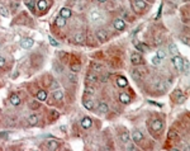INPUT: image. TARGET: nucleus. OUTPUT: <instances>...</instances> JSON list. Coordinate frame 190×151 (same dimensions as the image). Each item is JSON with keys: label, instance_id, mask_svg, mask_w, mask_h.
Returning a JSON list of instances; mask_svg holds the SVG:
<instances>
[{"label": "nucleus", "instance_id": "nucleus-10", "mask_svg": "<svg viewBox=\"0 0 190 151\" xmlns=\"http://www.w3.org/2000/svg\"><path fill=\"white\" fill-rule=\"evenodd\" d=\"M91 124H93V122H91V119L89 117H84L82 118V121H81V127L82 128H90Z\"/></svg>", "mask_w": 190, "mask_h": 151}, {"label": "nucleus", "instance_id": "nucleus-19", "mask_svg": "<svg viewBox=\"0 0 190 151\" xmlns=\"http://www.w3.org/2000/svg\"><path fill=\"white\" fill-rule=\"evenodd\" d=\"M53 98H55L56 100H62V98H64L62 90H56V92L53 93Z\"/></svg>", "mask_w": 190, "mask_h": 151}, {"label": "nucleus", "instance_id": "nucleus-30", "mask_svg": "<svg viewBox=\"0 0 190 151\" xmlns=\"http://www.w3.org/2000/svg\"><path fill=\"white\" fill-rule=\"evenodd\" d=\"M176 137H177V132L171 129V131L168 132V138H176Z\"/></svg>", "mask_w": 190, "mask_h": 151}, {"label": "nucleus", "instance_id": "nucleus-6", "mask_svg": "<svg viewBox=\"0 0 190 151\" xmlns=\"http://www.w3.org/2000/svg\"><path fill=\"white\" fill-rule=\"evenodd\" d=\"M20 46H22L23 48H30L33 46V39L32 38H24L20 42Z\"/></svg>", "mask_w": 190, "mask_h": 151}, {"label": "nucleus", "instance_id": "nucleus-2", "mask_svg": "<svg viewBox=\"0 0 190 151\" xmlns=\"http://www.w3.org/2000/svg\"><path fill=\"white\" fill-rule=\"evenodd\" d=\"M133 8H134V10H136L137 13H139V12H142V10L146 8V1H145V0H134Z\"/></svg>", "mask_w": 190, "mask_h": 151}, {"label": "nucleus", "instance_id": "nucleus-43", "mask_svg": "<svg viewBox=\"0 0 190 151\" xmlns=\"http://www.w3.org/2000/svg\"><path fill=\"white\" fill-rule=\"evenodd\" d=\"M127 149H128V150H134V146H133V145H129V146H128V147H127Z\"/></svg>", "mask_w": 190, "mask_h": 151}, {"label": "nucleus", "instance_id": "nucleus-31", "mask_svg": "<svg viewBox=\"0 0 190 151\" xmlns=\"http://www.w3.org/2000/svg\"><path fill=\"white\" fill-rule=\"evenodd\" d=\"M120 138H122L123 142H128V140H129V135H128V133H122Z\"/></svg>", "mask_w": 190, "mask_h": 151}, {"label": "nucleus", "instance_id": "nucleus-39", "mask_svg": "<svg viewBox=\"0 0 190 151\" xmlns=\"http://www.w3.org/2000/svg\"><path fill=\"white\" fill-rule=\"evenodd\" d=\"M5 65V58L4 57H0V67H3Z\"/></svg>", "mask_w": 190, "mask_h": 151}, {"label": "nucleus", "instance_id": "nucleus-18", "mask_svg": "<svg viewBox=\"0 0 190 151\" xmlns=\"http://www.w3.org/2000/svg\"><path fill=\"white\" fill-rule=\"evenodd\" d=\"M90 18H91V21H98V19H100V18H102V14H100L98 10H95V12H91Z\"/></svg>", "mask_w": 190, "mask_h": 151}, {"label": "nucleus", "instance_id": "nucleus-42", "mask_svg": "<svg viewBox=\"0 0 190 151\" xmlns=\"http://www.w3.org/2000/svg\"><path fill=\"white\" fill-rule=\"evenodd\" d=\"M52 113H53V118H57V117H59V113H57L56 110H53Z\"/></svg>", "mask_w": 190, "mask_h": 151}, {"label": "nucleus", "instance_id": "nucleus-17", "mask_svg": "<svg viewBox=\"0 0 190 151\" xmlns=\"http://www.w3.org/2000/svg\"><path fill=\"white\" fill-rule=\"evenodd\" d=\"M98 110H99L100 113H108L109 108H108V105H107L105 103H99V107H98Z\"/></svg>", "mask_w": 190, "mask_h": 151}, {"label": "nucleus", "instance_id": "nucleus-33", "mask_svg": "<svg viewBox=\"0 0 190 151\" xmlns=\"http://www.w3.org/2000/svg\"><path fill=\"white\" fill-rule=\"evenodd\" d=\"M27 7L30 9V12H34V1H28V3H27Z\"/></svg>", "mask_w": 190, "mask_h": 151}, {"label": "nucleus", "instance_id": "nucleus-29", "mask_svg": "<svg viewBox=\"0 0 190 151\" xmlns=\"http://www.w3.org/2000/svg\"><path fill=\"white\" fill-rule=\"evenodd\" d=\"M68 79L71 80L72 83H76V81H77V78H76L75 72H71V74H68Z\"/></svg>", "mask_w": 190, "mask_h": 151}, {"label": "nucleus", "instance_id": "nucleus-15", "mask_svg": "<svg viewBox=\"0 0 190 151\" xmlns=\"http://www.w3.org/2000/svg\"><path fill=\"white\" fill-rule=\"evenodd\" d=\"M55 23H56V26H57V27H64V26L66 24V18H64V17H61V15H60V17H57V18H56Z\"/></svg>", "mask_w": 190, "mask_h": 151}, {"label": "nucleus", "instance_id": "nucleus-25", "mask_svg": "<svg viewBox=\"0 0 190 151\" xmlns=\"http://www.w3.org/2000/svg\"><path fill=\"white\" fill-rule=\"evenodd\" d=\"M81 70V65L80 64H72L71 65V71L72 72H77Z\"/></svg>", "mask_w": 190, "mask_h": 151}, {"label": "nucleus", "instance_id": "nucleus-13", "mask_svg": "<svg viewBox=\"0 0 190 151\" xmlns=\"http://www.w3.org/2000/svg\"><path fill=\"white\" fill-rule=\"evenodd\" d=\"M117 85L120 86V88H125V86L128 85V80L123 78V76H119L117 79Z\"/></svg>", "mask_w": 190, "mask_h": 151}, {"label": "nucleus", "instance_id": "nucleus-5", "mask_svg": "<svg viewBox=\"0 0 190 151\" xmlns=\"http://www.w3.org/2000/svg\"><path fill=\"white\" fill-rule=\"evenodd\" d=\"M114 27L117 31H123L125 28V22L123 19H115L114 21Z\"/></svg>", "mask_w": 190, "mask_h": 151}, {"label": "nucleus", "instance_id": "nucleus-22", "mask_svg": "<svg viewBox=\"0 0 190 151\" xmlns=\"http://www.w3.org/2000/svg\"><path fill=\"white\" fill-rule=\"evenodd\" d=\"M84 107L89 110H91L94 108V103H93V100H84Z\"/></svg>", "mask_w": 190, "mask_h": 151}, {"label": "nucleus", "instance_id": "nucleus-3", "mask_svg": "<svg viewBox=\"0 0 190 151\" xmlns=\"http://www.w3.org/2000/svg\"><path fill=\"white\" fill-rule=\"evenodd\" d=\"M96 38L99 39V42H105L108 39V33L104 29H98L96 31Z\"/></svg>", "mask_w": 190, "mask_h": 151}, {"label": "nucleus", "instance_id": "nucleus-16", "mask_svg": "<svg viewBox=\"0 0 190 151\" xmlns=\"http://www.w3.org/2000/svg\"><path fill=\"white\" fill-rule=\"evenodd\" d=\"M37 99L41 102L46 100V99H47V93H46L44 90H39V92L37 93Z\"/></svg>", "mask_w": 190, "mask_h": 151}, {"label": "nucleus", "instance_id": "nucleus-36", "mask_svg": "<svg viewBox=\"0 0 190 151\" xmlns=\"http://www.w3.org/2000/svg\"><path fill=\"white\" fill-rule=\"evenodd\" d=\"M184 100H185V97L183 95V93L180 94V95H177V103H179V104H181Z\"/></svg>", "mask_w": 190, "mask_h": 151}, {"label": "nucleus", "instance_id": "nucleus-38", "mask_svg": "<svg viewBox=\"0 0 190 151\" xmlns=\"http://www.w3.org/2000/svg\"><path fill=\"white\" fill-rule=\"evenodd\" d=\"M0 12H1V14L4 15V17H9V14H8V12H7V9L4 7H0Z\"/></svg>", "mask_w": 190, "mask_h": 151}, {"label": "nucleus", "instance_id": "nucleus-14", "mask_svg": "<svg viewBox=\"0 0 190 151\" xmlns=\"http://www.w3.org/2000/svg\"><path fill=\"white\" fill-rule=\"evenodd\" d=\"M10 103L13 105H19L20 104V98L17 95V94H12L10 95Z\"/></svg>", "mask_w": 190, "mask_h": 151}, {"label": "nucleus", "instance_id": "nucleus-21", "mask_svg": "<svg viewBox=\"0 0 190 151\" xmlns=\"http://www.w3.org/2000/svg\"><path fill=\"white\" fill-rule=\"evenodd\" d=\"M28 123H29V124H32V126L37 124V123H38V117H37L36 114H32L29 118H28Z\"/></svg>", "mask_w": 190, "mask_h": 151}, {"label": "nucleus", "instance_id": "nucleus-12", "mask_svg": "<svg viewBox=\"0 0 190 151\" xmlns=\"http://www.w3.org/2000/svg\"><path fill=\"white\" fill-rule=\"evenodd\" d=\"M37 8L39 12H44L47 9V0H38L37 1Z\"/></svg>", "mask_w": 190, "mask_h": 151}, {"label": "nucleus", "instance_id": "nucleus-37", "mask_svg": "<svg viewBox=\"0 0 190 151\" xmlns=\"http://www.w3.org/2000/svg\"><path fill=\"white\" fill-rule=\"evenodd\" d=\"M160 62H161V60L159 57H157V56H156V57H154L152 58V64L154 65H156V66H157V65H160Z\"/></svg>", "mask_w": 190, "mask_h": 151}, {"label": "nucleus", "instance_id": "nucleus-28", "mask_svg": "<svg viewBox=\"0 0 190 151\" xmlns=\"http://www.w3.org/2000/svg\"><path fill=\"white\" fill-rule=\"evenodd\" d=\"M157 57L160 58V60H163V58L166 57V52H165V51H162V50H160L159 52H157Z\"/></svg>", "mask_w": 190, "mask_h": 151}, {"label": "nucleus", "instance_id": "nucleus-4", "mask_svg": "<svg viewBox=\"0 0 190 151\" xmlns=\"http://www.w3.org/2000/svg\"><path fill=\"white\" fill-rule=\"evenodd\" d=\"M162 127H163V122L162 121H160V119H155L154 122L151 123V128H152V131H160V129H162Z\"/></svg>", "mask_w": 190, "mask_h": 151}, {"label": "nucleus", "instance_id": "nucleus-7", "mask_svg": "<svg viewBox=\"0 0 190 151\" xmlns=\"http://www.w3.org/2000/svg\"><path fill=\"white\" fill-rule=\"evenodd\" d=\"M60 15L67 19V18H70V17L72 15V12H71V9H68V8H62V9L60 10Z\"/></svg>", "mask_w": 190, "mask_h": 151}, {"label": "nucleus", "instance_id": "nucleus-8", "mask_svg": "<svg viewBox=\"0 0 190 151\" xmlns=\"http://www.w3.org/2000/svg\"><path fill=\"white\" fill-rule=\"evenodd\" d=\"M119 100L122 103H124V104H129L131 103V97L127 93H120L119 94Z\"/></svg>", "mask_w": 190, "mask_h": 151}, {"label": "nucleus", "instance_id": "nucleus-20", "mask_svg": "<svg viewBox=\"0 0 190 151\" xmlns=\"http://www.w3.org/2000/svg\"><path fill=\"white\" fill-rule=\"evenodd\" d=\"M96 76H95V74H88L86 75V83H96Z\"/></svg>", "mask_w": 190, "mask_h": 151}, {"label": "nucleus", "instance_id": "nucleus-41", "mask_svg": "<svg viewBox=\"0 0 190 151\" xmlns=\"http://www.w3.org/2000/svg\"><path fill=\"white\" fill-rule=\"evenodd\" d=\"M59 57H65V52H64V51L59 52Z\"/></svg>", "mask_w": 190, "mask_h": 151}, {"label": "nucleus", "instance_id": "nucleus-34", "mask_svg": "<svg viewBox=\"0 0 190 151\" xmlns=\"http://www.w3.org/2000/svg\"><path fill=\"white\" fill-rule=\"evenodd\" d=\"M30 108H32V109H37V108H39V103H38V102H32V103H30Z\"/></svg>", "mask_w": 190, "mask_h": 151}, {"label": "nucleus", "instance_id": "nucleus-1", "mask_svg": "<svg viewBox=\"0 0 190 151\" xmlns=\"http://www.w3.org/2000/svg\"><path fill=\"white\" fill-rule=\"evenodd\" d=\"M172 64L175 65V67L177 69V71H184V61L180 56H175L172 57Z\"/></svg>", "mask_w": 190, "mask_h": 151}, {"label": "nucleus", "instance_id": "nucleus-35", "mask_svg": "<svg viewBox=\"0 0 190 151\" xmlns=\"http://www.w3.org/2000/svg\"><path fill=\"white\" fill-rule=\"evenodd\" d=\"M93 69H94V70H96V71H100V70H102V65L94 62V64H93Z\"/></svg>", "mask_w": 190, "mask_h": 151}, {"label": "nucleus", "instance_id": "nucleus-9", "mask_svg": "<svg viewBox=\"0 0 190 151\" xmlns=\"http://www.w3.org/2000/svg\"><path fill=\"white\" fill-rule=\"evenodd\" d=\"M132 136H133V140H134V142H141L142 141V138H143V135H142V132L138 131V129H136L133 133H132Z\"/></svg>", "mask_w": 190, "mask_h": 151}, {"label": "nucleus", "instance_id": "nucleus-26", "mask_svg": "<svg viewBox=\"0 0 190 151\" xmlns=\"http://www.w3.org/2000/svg\"><path fill=\"white\" fill-rule=\"evenodd\" d=\"M47 145H48V147H50L51 150H55V149H57V147H59V144H57L56 141H48V142H47Z\"/></svg>", "mask_w": 190, "mask_h": 151}, {"label": "nucleus", "instance_id": "nucleus-27", "mask_svg": "<svg viewBox=\"0 0 190 151\" xmlns=\"http://www.w3.org/2000/svg\"><path fill=\"white\" fill-rule=\"evenodd\" d=\"M94 88L93 86H90V85H88L86 88H85V93L86 94H89V95H91V94H94Z\"/></svg>", "mask_w": 190, "mask_h": 151}, {"label": "nucleus", "instance_id": "nucleus-11", "mask_svg": "<svg viewBox=\"0 0 190 151\" xmlns=\"http://www.w3.org/2000/svg\"><path fill=\"white\" fill-rule=\"evenodd\" d=\"M131 61L133 65H139V64H142V57L139 56L138 53H133L131 56Z\"/></svg>", "mask_w": 190, "mask_h": 151}, {"label": "nucleus", "instance_id": "nucleus-23", "mask_svg": "<svg viewBox=\"0 0 190 151\" xmlns=\"http://www.w3.org/2000/svg\"><path fill=\"white\" fill-rule=\"evenodd\" d=\"M168 50H170V52H171V53H175V55H177V53H179V50H177V47H176L175 43H171V44L168 46Z\"/></svg>", "mask_w": 190, "mask_h": 151}, {"label": "nucleus", "instance_id": "nucleus-40", "mask_svg": "<svg viewBox=\"0 0 190 151\" xmlns=\"http://www.w3.org/2000/svg\"><path fill=\"white\" fill-rule=\"evenodd\" d=\"M181 41H183L185 44H189V38H188V37H184V38H181Z\"/></svg>", "mask_w": 190, "mask_h": 151}, {"label": "nucleus", "instance_id": "nucleus-24", "mask_svg": "<svg viewBox=\"0 0 190 151\" xmlns=\"http://www.w3.org/2000/svg\"><path fill=\"white\" fill-rule=\"evenodd\" d=\"M75 42L76 43H82L84 42V36L81 33H76L75 34Z\"/></svg>", "mask_w": 190, "mask_h": 151}, {"label": "nucleus", "instance_id": "nucleus-32", "mask_svg": "<svg viewBox=\"0 0 190 151\" xmlns=\"http://www.w3.org/2000/svg\"><path fill=\"white\" fill-rule=\"evenodd\" d=\"M48 39H50V43H51L52 46H55V47H57V46H59V42H57L55 38H52L51 36H50V38H48Z\"/></svg>", "mask_w": 190, "mask_h": 151}, {"label": "nucleus", "instance_id": "nucleus-44", "mask_svg": "<svg viewBox=\"0 0 190 151\" xmlns=\"http://www.w3.org/2000/svg\"><path fill=\"white\" fill-rule=\"evenodd\" d=\"M98 1H100V3H105L107 0H98Z\"/></svg>", "mask_w": 190, "mask_h": 151}]
</instances>
